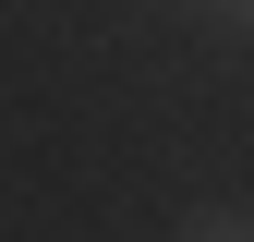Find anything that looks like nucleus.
<instances>
[{
    "mask_svg": "<svg viewBox=\"0 0 254 242\" xmlns=\"http://www.w3.org/2000/svg\"><path fill=\"white\" fill-rule=\"evenodd\" d=\"M182 242H254V218H230V206H206V218H182Z\"/></svg>",
    "mask_w": 254,
    "mask_h": 242,
    "instance_id": "f257e3e1",
    "label": "nucleus"
}]
</instances>
